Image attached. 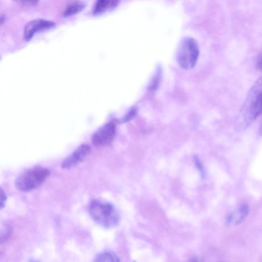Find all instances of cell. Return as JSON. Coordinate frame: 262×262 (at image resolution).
Here are the masks:
<instances>
[{
	"label": "cell",
	"instance_id": "cell-8",
	"mask_svg": "<svg viewBox=\"0 0 262 262\" xmlns=\"http://www.w3.org/2000/svg\"><path fill=\"white\" fill-rule=\"evenodd\" d=\"M250 118L255 119L262 114V89L255 92L249 108Z\"/></svg>",
	"mask_w": 262,
	"mask_h": 262
},
{
	"label": "cell",
	"instance_id": "cell-10",
	"mask_svg": "<svg viewBox=\"0 0 262 262\" xmlns=\"http://www.w3.org/2000/svg\"><path fill=\"white\" fill-rule=\"evenodd\" d=\"M85 6V3L82 1L71 2L64 8L62 13V16L68 17L75 15L82 11Z\"/></svg>",
	"mask_w": 262,
	"mask_h": 262
},
{
	"label": "cell",
	"instance_id": "cell-5",
	"mask_svg": "<svg viewBox=\"0 0 262 262\" xmlns=\"http://www.w3.org/2000/svg\"><path fill=\"white\" fill-rule=\"evenodd\" d=\"M55 25L54 22L42 18L32 20L28 22L24 27V39L29 41L36 32L49 30Z\"/></svg>",
	"mask_w": 262,
	"mask_h": 262
},
{
	"label": "cell",
	"instance_id": "cell-7",
	"mask_svg": "<svg viewBox=\"0 0 262 262\" xmlns=\"http://www.w3.org/2000/svg\"><path fill=\"white\" fill-rule=\"evenodd\" d=\"M249 208L246 204H241L227 217V225H237L242 223L249 214Z\"/></svg>",
	"mask_w": 262,
	"mask_h": 262
},
{
	"label": "cell",
	"instance_id": "cell-9",
	"mask_svg": "<svg viewBox=\"0 0 262 262\" xmlns=\"http://www.w3.org/2000/svg\"><path fill=\"white\" fill-rule=\"evenodd\" d=\"M119 2L118 1H97L95 3L93 8V14L95 15H97L104 13L107 10H111L116 7Z\"/></svg>",
	"mask_w": 262,
	"mask_h": 262
},
{
	"label": "cell",
	"instance_id": "cell-3",
	"mask_svg": "<svg viewBox=\"0 0 262 262\" xmlns=\"http://www.w3.org/2000/svg\"><path fill=\"white\" fill-rule=\"evenodd\" d=\"M199 56V48L197 41L193 38H184L179 45L177 61L183 69L189 70L196 64Z\"/></svg>",
	"mask_w": 262,
	"mask_h": 262
},
{
	"label": "cell",
	"instance_id": "cell-14",
	"mask_svg": "<svg viewBox=\"0 0 262 262\" xmlns=\"http://www.w3.org/2000/svg\"><path fill=\"white\" fill-rule=\"evenodd\" d=\"M4 231H1V242H4L7 238L9 237V234L11 233V228L8 226L4 228Z\"/></svg>",
	"mask_w": 262,
	"mask_h": 262
},
{
	"label": "cell",
	"instance_id": "cell-1",
	"mask_svg": "<svg viewBox=\"0 0 262 262\" xmlns=\"http://www.w3.org/2000/svg\"><path fill=\"white\" fill-rule=\"evenodd\" d=\"M89 212L97 224L106 228H114L120 222V217L118 211L108 202L93 200L89 204Z\"/></svg>",
	"mask_w": 262,
	"mask_h": 262
},
{
	"label": "cell",
	"instance_id": "cell-2",
	"mask_svg": "<svg viewBox=\"0 0 262 262\" xmlns=\"http://www.w3.org/2000/svg\"><path fill=\"white\" fill-rule=\"evenodd\" d=\"M50 175V171L45 167L36 166L19 174L14 182L16 188L22 192H28L40 186Z\"/></svg>",
	"mask_w": 262,
	"mask_h": 262
},
{
	"label": "cell",
	"instance_id": "cell-18",
	"mask_svg": "<svg viewBox=\"0 0 262 262\" xmlns=\"http://www.w3.org/2000/svg\"><path fill=\"white\" fill-rule=\"evenodd\" d=\"M187 262H199V260L196 257L194 256L191 258Z\"/></svg>",
	"mask_w": 262,
	"mask_h": 262
},
{
	"label": "cell",
	"instance_id": "cell-13",
	"mask_svg": "<svg viewBox=\"0 0 262 262\" xmlns=\"http://www.w3.org/2000/svg\"><path fill=\"white\" fill-rule=\"evenodd\" d=\"M137 113V110L135 108H132L124 117L121 120V122H126L133 119Z\"/></svg>",
	"mask_w": 262,
	"mask_h": 262
},
{
	"label": "cell",
	"instance_id": "cell-21",
	"mask_svg": "<svg viewBox=\"0 0 262 262\" xmlns=\"http://www.w3.org/2000/svg\"><path fill=\"white\" fill-rule=\"evenodd\" d=\"M28 262H40L39 261L36 259H31Z\"/></svg>",
	"mask_w": 262,
	"mask_h": 262
},
{
	"label": "cell",
	"instance_id": "cell-12",
	"mask_svg": "<svg viewBox=\"0 0 262 262\" xmlns=\"http://www.w3.org/2000/svg\"><path fill=\"white\" fill-rule=\"evenodd\" d=\"M161 78V72L158 71L156 74L155 75L151 84L150 85V90L151 91H154L159 85V83Z\"/></svg>",
	"mask_w": 262,
	"mask_h": 262
},
{
	"label": "cell",
	"instance_id": "cell-15",
	"mask_svg": "<svg viewBox=\"0 0 262 262\" xmlns=\"http://www.w3.org/2000/svg\"><path fill=\"white\" fill-rule=\"evenodd\" d=\"M0 198H1V209H2L4 207L6 200L7 196L5 191L1 188L0 191Z\"/></svg>",
	"mask_w": 262,
	"mask_h": 262
},
{
	"label": "cell",
	"instance_id": "cell-16",
	"mask_svg": "<svg viewBox=\"0 0 262 262\" xmlns=\"http://www.w3.org/2000/svg\"><path fill=\"white\" fill-rule=\"evenodd\" d=\"M194 162L197 168L199 170V171L201 173V174L203 176L204 175V172L202 165L201 162L200 161L199 159L196 157H194Z\"/></svg>",
	"mask_w": 262,
	"mask_h": 262
},
{
	"label": "cell",
	"instance_id": "cell-19",
	"mask_svg": "<svg viewBox=\"0 0 262 262\" xmlns=\"http://www.w3.org/2000/svg\"><path fill=\"white\" fill-rule=\"evenodd\" d=\"M5 16L4 15H2L1 16V24H3V21L5 20Z\"/></svg>",
	"mask_w": 262,
	"mask_h": 262
},
{
	"label": "cell",
	"instance_id": "cell-6",
	"mask_svg": "<svg viewBox=\"0 0 262 262\" xmlns=\"http://www.w3.org/2000/svg\"><path fill=\"white\" fill-rule=\"evenodd\" d=\"M91 147L88 144H83L77 147L63 161L61 167L63 169H71L80 163L91 153Z\"/></svg>",
	"mask_w": 262,
	"mask_h": 262
},
{
	"label": "cell",
	"instance_id": "cell-11",
	"mask_svg": "<svg viewBox=\"0 0 262 262\" xmlns=\"http://www.w3.org/2000/svg\"><path fill=\"white\" fill-rule=\"evenodd\" d=\"M93 262H120V261L115 253L105 251L97 254Z\"/></svg>",
	"mask_w": 262,
	"mask_h": 262
},
{
	"label": "cell",
	"instance_id": "cell-20",
	"mask_svg": "<svg viewBox=\"0 0 262 262\" xmlns=\"http://www.w3.org/2000/svg\"><path fill=\"white\" fill-rule=\"evenodd\" d=\"M259 133L260 136H262V123L260 126L259 129Z\"/></svg>",
	"mask_w": 262,
	"mask_h": 262
},
{
	"label": "cell",
	"instance_id": "cell-4",
	"mask_svg": "<svg viewBox=\"0 0 262 262\" xmlns=\"http://www.w3.org/2000/svg\"><path fill=\"white\" fill-rule=\"evenodd\" d=\"M116 132V125L109 122L103 125L92 135V144L96 147H100L110 143L113 140Z\"/></svg>",
	"mask_w": 262,
	"mask_h": 262
},
{
	"label": "cell",
	"instance_id": "cell-17",
	"mask_svg": "<svg viewBox=\"0 0 262 262\" xmlns=\"http://www.w3.org/2000/svg\"><path fill=\"white\" fill-rule=\"evenodd\" d=\"M256 66L259 70L262 71V53L257 57Z\"/></svg>",
	"mask_w": 262,
	"mask_h": 262
}]
</instances>
